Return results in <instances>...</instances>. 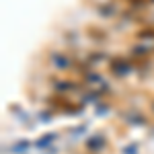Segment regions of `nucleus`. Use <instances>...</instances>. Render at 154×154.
I'll return each mask as SVG.
<instances>
[{
	"mask_svg": "<svg viewBox=\"0 0 154 154\" xmlns=\"http://www.w3.org/2000/svg\"><path fill=\"white\" fill-rule=\"evenodd\" d=\"M152 109H154V105H152Z\"/></svg>",
	"mask_w": 154,
	"mask_h": 154,
	"instance_id": "nucleus-8",
	"label": "nucleus"
},
{
	"mask_svg": "<svg viewBox=\"0 0 154 154\" xmlns=\"http://www.w3.org/2000/svg\"><path fill=\"white\" fill-rule=\"evenodd\" d=\"M54 140H56V134H45L41 140H37V146H39V148H45V146H48V144H51Z\"/></svg>",
	"mask_w": 154,
	"mask_h": 154,
	"instance_id": "nucleus-4",
	"label": "nucleus"
},
{
	"mask_svg": "<svg viewBox=\"0 0 154 154\" xmlns=\"http://www.w3.org/2000/svg\"><path fill=\"white\" fill-rule=\"evenodd\" d=\"M105 138L103 136H93L88 142H86V148L91 150V152H99V150H103V146H105Z\"/></svg>",
	"mask_w": 154,
	"mask_h": 154,
	"instance_id": "nucleus-2",
	"label": "nucleus"
},
{
	"mask_svg": "<svg viewBox=\"0 0 154 154\" xmlns=\"http://www.w3.org/2000/svg\"><path fill=\"white\" fill-rule=\"evenodd\" d=\"M138 37H140V39H154V29H144V31H138Z\"/></svg>",
	"mask_w": 154,
	"mask_h": 154,
	"instance_id": "nucleus-5",
	"label": "nucleus"
},
{
	"mask_svg": "<svg viewBox=\"0 0 154 154\" xmlns=\"http://www.w3.org/2000/svg\"><path fill=\"white\" fill-rule=\"evenodd\" d=\"M109 68H111L113 74H117V76H125V74H130V70H131L130 62L123 60V58H113L109 62Z\"/></svg>",
	"mask_w": 154,
	"mask_h": 154,
	"instance_id": "nucleus-1",
	"label": "nucleus"
},
{
	"mask_svg": "<svg viewBox=\"0 0 154 154\" xmlns=\"http://www.w3.org/2000/svg\"><path fill=\"white\" fill-rule=\"evenodd\" d=\"M27 146H29V142H17L14 144V146H12V150H14V152H23V150H27Z\"/></svg>",
	"mask_w": 154,
	"mask_h": 154,
	"instance_id": "nucleus-6",
	"label": "nucleus"
},
{
	"mask_svg": "<svg viewBox=\"0 0 154 154\" xmlns=\"http://www.w3.org/2000/svg\"><path fill=\"white\" fill-rule=\"evenodd\" d=\"M70 88H74L70 82H56V91H62L64 93V91H70Z\"/></svg>",
	"mask_w": 154,
	"mask_h": 154,
	"instance_id": "nucleus-7",
	"label": "nucleus"
},
{
	"mask_svg": "<svg viewBox=\"0 0 154 154\" xmlns=\"http://www.w3.org/2000/svg\"><path fill=\"white\" fill-rule=\"evenodd\" d=\"M51 62H54V66H58V68H66V66H68V60L64 58L62 54H54Z\"/></svg>",
	"mask_w": 154,
	"mask_h": 154,
	"instance_id": "nucleus-3",
	"label": "nucleus"
}]
</instances>
